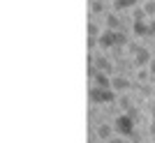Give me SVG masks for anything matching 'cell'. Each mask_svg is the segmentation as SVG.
<instances>
[{
    "instance_id": "6da1fadb",
    "label": "cell",
    "mask_w": 155,
    "mask_h": 143,
    "mask_svg": "<svg viewBox=\"0 0 155 143\" xmlns=\"http://www.w3.org/2000/svg\"><path fill=\"white\" fill-rule=\"evenodd\" d=\"M91 99L95 104H111V102H116V90L114 88H91Z\"/></svg>"
},
{
    "instance_id": "7a4b0ae2",
    "label": "cell",
    "mask_w": 155,
    "mask_h": 143,
    "mask_svg": "<svg viewBox=\"0 0 155 143\" xmlns=\"http://www.w3.org/2000/svg\"><path fill=\"white\" fill-rule=\"evenodd\" d=\"M114 129L118 134H123V136H132L134 134V118L130 116V113H120L116 118V122H114Z\"/></svg>"
},
{
    "instance_id": "3957f363",
    "label": "cell",
    "mask_w": 155,
    "mask_h": 143,
    "mask_svg": "<svg viewBox=\"0 0 155 143\" xmlns=\"http://www.w3.org/2000/svg\"><path fill=\"white\" fill-rule=\"evenodd\" d=\"M97 44L102 46V49H111V46L116 44V30H104V33H100V37H97Z\"/></svg>"
},
{
    "instance_id": "277c9868",
    "label": "cell",
    "mask_w": 155,
    "mask_h": 143,
    "mask_svg": "<svg viewBox=\"0 0 155 143\" xmlns=\"http://www.w3.org/2000/svg\"><path fill=\"white\" fill-rule=\"evenodd\" d=\"M150 53H148V49H143V46H139V49H134V65L137 67H146V65H150Z\"/></svg>"
},
{
    "instance_id": "5b68a950",
    "label": "cell",
    "mask_w": 155,
    "mask_h": 143,
    "mask_svg": "<svg viewBox=\"0 0 155 143\" xmlns=\"http://www.w3.org/2000/svg\"><path fill=\"white\" fill-rule=\"evenodd\" d=\"M111 88L116 92H123V90H130L132 83H130V78H125V76H116V78H111Z\"/></svg>"
},
{
    "instance_id": "8992f818",
    "label": "cell",
    "mask_w": 155,
    "mask_h": 143,
    "mask_svg": "<svg viewBox=\"0 0 155 143\" xmlns=\"http://www.w3.org/2000/svg\"><path fill=\"white\" fill-rule=\"evenodd\" d=\"M132 30H134L137 37H143V35H150V23H146V21H134V26H132Z\"/></svg>"
},
{
    "instance_id": "52a82bcc",
    "label": "cell",
    "mask_w": 155,
    "mask_h": 143,
    "mask_svg": "<svg viewBox=\"0 0 155 143\" xmlns=\"http://www.w3.org/2000/svg\"><path fill=\"white\" fill-rule=\"evenodd\" d=\"M95 85H100V88H111L109 72H100V69H97V74H95Z\"/></svg>"
},
{
    "instance_id": "ba28073f",
    "label": "cell",
    "mask_w": 155,
    "mask_h": 143,
    "mask_svg": "<svg viewBox=\"0 0 155 143\" xmlns=\"http://www.w3.org/2000/svg\"><path fill=\"white\" fill-rule=\"evenodd\" d=\"M97 136L102 138V141H104V138H109L111 136V127H109V125H100V127H97Z\"/></svg>"
},
{
    "instance_id": "9c48e42d",
    "label": "cell",
    "mask_w": 155,
    "mask_h": 143,
    "mask_svg": "<svg viewBox=\"0 0 155 143\" xmlns=\"http://www.w3.org/2000/svg\"><path fill=\"white\" fill-rule=\"evenodd\" d=\"M107 26H109L111 30H118V28H120V21H118L116 14H109V16H107Z\"/></svg>"
},
{
    "instance_id": "30bf717a",
    "label": "cell",
    "mask_w": 155,
    "mask_h": 143,
    "mask_svg": "<svg viewBox=\"0 0 155 143\" xmlns=\"http://www.w3.org/2000/svg\"><path fill=\"white\" fill-rule=\"evenodd\" d=\"M132 5H137V0H114L116 9H125V7H132Z\"/></svg>"
},
{
    "instance_id": "8fae6325",
    "label": "cell",
    "mask_w": 155,
    "mask_h": 143,
    "mask_svg": "<svg viewBox=\"0 0 155 143\" xmlns=\"http://www.w3.org/2000/svg\"><path fill=\"white\" fill-rule=\"evenodd\" d=\"M132 16H134V21H146V16H148V14H146V9H143V7H137Z\"/></svg>"
},
{
    "instance_id": "7c38bea8",
    "label": "cell",
    "mask_w": 155,
    "mask_h": 143,
    "mask_svg": "<svg viewBox=\"0 0 155 143\" xmlns=\"http://www.w3.org/2000/svg\"><path fill=\"white\" fill-rule=\"evenodd\" d=\"M116 44H118V46L127 44V35H125L123 30H116Z\"/></svg>"
},
{
    "instance_id": "4fadbf2b",
    "label": "cell",
    "mask_w": 155,
    "mask_h": 143,
    "mask_svg": "<svg viewBox=\"0 0 155 143\" xmlns=\"http://www.w3.org/2000/svg\"><path fill=\"white\" fill-rule=\"evenodd\" d=\"M97 69H100V72H111V65L104 58H100V60H97Z\"/></svg>"
},
{
    "instance_id": "5bb4252c",
    "label": "cell",
    "mask_w": 155,
    "mask_h": 143,
    "mask_svg": "<svg viewBox=\"0 0 155 143\" xmlns=\"http://www.w3.org/2000/svg\"><path fill=\"white\" fill-rule=\"evenodd\" d=\"M143 9H146V14H148V16H155V0L146 2V5H143Z\"/></svg>"
},
{
    "instance_id": "9a60e30c",
    "label": "cell",
    "mask_w": 155,
    "mask_h": 143,
    "mask_svg": "<svg viewBox=\"0 0 155 143\" xmlns=\"http://www.w3.org/2000/svg\"><path fill=\"white\" fill-rule=\"evenodd\" d=\"M91 5H93V7H91V12H93V14L102 12V2H91Z\"/></svg>"
},
{
    "instance_id": "2e32d148",
    "label": "cell",
    "mask_w": 155,
    "mask_h": 143,
    "mask_svg": "<svg viewBox=\"0 0 155 143\" xmlns=\"http://www.w3.org/2000/svg\"><path fill=\"white\" fill-rule=\"evenodd\" d=\"M88 33H91V37H95V35H97V26H95V23L88 26Z\"/></svg>"
},
{
    "instance_id": "e0dca14e",
    "label": "cell",
    "mask_w": 155,
    "mask_h": 143,
    "mask_svg": "<svg viewBox=\"0 0 155 143\" xmlns=\"http://www.w3.org/2000/svg\"><path fill=\"white\" fill-rule=\"evenodd\" d=\"M120 106H123L125 111H130V109H132V106H130V99H125V97L120 99Z\"/></svg>"
},
{
    "instance_id": "ac0fdd59",
    "label": "cell",
    "mask_w": 155,
    "mask_h": 143,
    "mask_svg": "<svg viewBox=\"0 0 155 143\" xmlns=\"http://www.w3.org/2000/svg\"><path fill=\"white\" fill-rule=\"evenodd\" d=\"M148 72H150V74L155 76V60H150V65H148Z\"/></svg>"
},
{
    "instance_id": "d6986e66",
    "label": "cell",
    "mask_w": 155,
    "mask_h": 143,
    "mask_svg": "<svg viewBox=\"0 0 155 143\" xmlns=\"http://www.w3.org/2000/svg\"><path fill=\"white\" fill-rule=\"evenodd\" d=\"M150 134H155V109H153V125H150Z\"/></svg>"
},
{
    "instance_id": "ffe728a7",
    "label": "cell",
    "mask_w": 155,
    "mask_h": 143,
    "mask_svg": "<svg viewBox=\"0 0 155 143\" xmlns=\"http://www.w3.org/2000/svg\"><path fill=\"white\" fill-rule=\"evenodd\" d=\"M109 143H125V141H123L120 136H118V138H109Z\"/></svg>"
},
{
    "instance_id": "44dd1931",
    "label": "cell",
    "mask_w": 155,
    "mask_h": 143,
    "mask_svg": "<svg viewBox=\"0 0 155 143\" xmlns=\"http://www.w3.org/2000/svg\"><path fill=\"white\" fill-rule=\"evenodd\" d=\"M102 143H104V141H102Z\"/></svg>"
}]
</instances>
